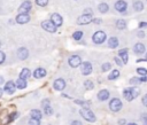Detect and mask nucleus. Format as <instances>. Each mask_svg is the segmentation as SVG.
<instances>
[{
    "mask_svg": "<svg viewBox=\"0 0 147 125\" xmlns=\"http://www.w3.org/2000/svg\"><path fill=\"white\" fill-rule=\"evenodd\" d=\"M33 76H34V78L40 79V78H42V77L46 76V70L42 69V68H37L34 70V72H33Z\"/></svg>",
    "mask_w": 147,
    "mask_h": 125,
    "instance_id": "13",
    "label": "nucleus"
},
{
    "mask_svg": "<svg viewBox=\"0 0 147 125\" xmlns=\"http://www.w3.org/2000/svg\"><path fill=\"white\" fill-rule=\"evenodd\" d=\"M109 108H110V110L114 111V112L119 111V110L122 109V101H121L119 99H117V97L113 99V100L109 102Z\"/></svg>",
    "mask_w": 147,
    "mask_h": 125,
    "instance_id": "2",
    "label": "nucleus"
},
{
    "mask_svg": "<svg viewBox=\"0 0 147 125\" xmlns=\"http://www.w3.org/2000/svg\"><path fill=\"white\" fill-rule=\"evenodd\" d=\"M16 85H15V83L14 81H11V80H9V81H7L6 84H5V92H7L8 94H13L14 92H15V87Z\"/></svg>",
    "mask_w": 147,
    "mask_h": 125,
    "instance_id": "12",
    "label": "nucleus"
},
{
    "mask_svg": "<svg viewBox=\"0 0 147 125\" xmlns=\"http://www.w3.org/2000/svg\"><path fill=\"white\" fill-rule=\"evenodd\" d=\"M142 104H144L145 107H147V94H145L144 97H142Z\"/></svg>",
    "mask_w": 147,
    "mask_h": 125,
    "instance_id": "40",
    "label": "nucleus"
},
{
    "mask_svg": "<svg viewBox=\"0 0 147 125\" xmlns=\"http://www.w3.org/2000/svg\"><path fill=\"white\" fill-rule=\"evenodd\" d=\"M144 125H147V119H145V122H144Z\"/></svg>",
    "mask_w": 147,
    "mask_h": 125,
    "instance_id": "49",
    "label": "nucleus"
},
{
    "mask_svg": "<svg viewBox=\"0 0 147 125\" xmlns=\"http://www.w3.org/2000/svg\"><path fill=\"white\" fill-rule=\"evenodd\" d=\"M36 2L39 6H46L48 3V0H36Z\"/></svg>",
    "mask_w": 147,
    "mask_h": 125,
    "instance_id": "36",
    "label": "nucleus"
},
{
    "mask_svg": "<svg viewBox=\"0 0 147 125\" xmlns=\"http://www.w3.org/2000/svg\"><path fill=\"white\" fill-rule=\"evenodd\" d=\"M29 125H40V120L34 119V118H31L29 120Z\"/></svg>",
    "mask_w": 147,
    "mask_h": 125,
    "instance_id": "35",
    "label": "nucleus"
},
{
    "mask_svg": "<svg viewBox=\"0 0 147 125\" xmlns=\"http://www.w3.org/2000/svg\"><path fill=\"white\" fill-rule=\"evenodd\" d=\"M80 71H82V73L83 75H85V76H87V75H90L91 72H92V64L90 63V62H83V63H80Z\"/></svg>",
    "mask_w": 147,
    "mask_h": 125,
    "instance_id": "4",
    "label": "nucleus"
},
{
    "mask_svg": "<svg viewBox=\"0 0 147 125\" xmlns=\"http://www.w3.org/2000/svg\"><path fill=\"white\" fill-rule=\"evenodd\" d=\"M106 40V33L103 31H96L93 34V41L95 44H102Z\"/></svg>",
    "mask_w": 147,
    "mask_h": 125,
    "instance_id": "3",
    "label": "nucleus"
},
{
    "mask_svg": "<svg viewBox=\"0 0 147 125\" xmlns=\"http://www.w3.org/2000/svg\"><path fill=\"white\" fill-rule=\"evenodd\" d=\"M141 83V80H140V78H137V77H133V78H131L130 79V84H132L133 86H137L138 84H140Z\"/></svg>",
    "mask_w": 147,
    "mask_h": 125,
    "instance_id": "30",
    "label": "nucleus"
},
{
    "mask_svg": "<svg viewBox=\"0 0 147 125\" xmlns=\"http://www.w3.org/2000/svg\"><path fill=\"white\" fill-rule=\"evenodd\" d=\"M2 92H3V91H2L1 88H0V97H1V95H2Z\"/></svg>",
    "mask_w": 147,
    "mask_h": 125,
    "instance_id": "48",
    "label": "nucleus"
},
{
    "mask_svg": "<svg viewBox=\"0 0 147 125\" xmlns=\"http://www.w3.org/2000/svg\"><path fill=\"white\" fill-rule=\"evenodd\" d=\"M83 37V32L82 31H76L74 34H72V38L75 40H80V38Z\"/></svg>",
    "mask_w": 147,
    "mask_h": 125,
    "instance_id": "29",
    "label": "nucleus"
},
{
    "mask_svg": "<svg viewBox=\"0 0 147 125\" xmlns=\"http://www.w3.org/2000/svg\"><path fill=\"white\" fill-rule=\"evenodd\" d=\"M137 72L140 75V76H147V70L145 68H138L137 69Z\"/></svg>",
    "mask_w": 147,
    "mask_h": 125,
    "instance_id": "33",
    "label": "nucleus"
},
{
    "mask_svg": "<svg viewBox=\"0 0 147 125\" xmlns=\"http://www.w3.org/2000/svg\"><path fill=\"white\" fill-rule=\"evenodd\" d=\"M30 21V16L28 14H18L16 16V22L18 24H25Z\"/></svg>",
    "mask_w": 147,
    "mask_h": 125,
    "instance_id": "9",
    "label": "nucleus"
},
{
    "mask_svg": "<svg viewBox=\"0 0 147 125\" xmlns=\"http://www.w3.org/2000/svg\"><path fill=\"white\" fill-rule=\"evenodd\" d=\"M76 103H77V104H79V106H82V107H84V109H88V103H87V102H85V101L76 100Z\"/></svg>",
    "mask_w": 147,
    "mask_h": 125,
    "instance_id": "31",
    "label": "nucleus"
},
{
    "mask_svg": "<svg viewBox=\"0 0 147 125\" xmlns=\"http://www.w3.org/2000/svg\"><path fill=\"white\" fill-rule=\"evenodd\" d=\"M5 58H6V55H5V53L0 50V64H1V63L5 61Z\"/></svg>",
    "mask_w": 147,
    "mask_h": 125,
    "instance_id": "39",
    "label": "nucleus"
},
{
    "mask_svg": "<svg viewBox=\"0 0 147 125\" xmlns=\"http://www.w3.org/2000/svg\"><path fill=\"white\" fill-rule=\"evenodd\" d=\"M15 85L17 86V88L23 89V88H25V87H26V80H25V79H22V78H18V79H17V81L15 83Z\"/></svg>",
    "mask_w": 147,
    "mask_h": 125,
    "instance_id": "20",
    "label": "nucleus"
},
{
    "mask_svg": "<svg viewBox=\"0 0 147 125\" xmlns=\"http://www.w3.org/2000/svg\"><path fill=\"white\" fill-rule=\"evenodd\" d=\"M98 9H99V11H100V13L105 14V13H107V11H108L109 7H108V5H107V3H105V2H101V3L99 5Z\"/></svg>",
    "mask_w": 147,
    "mask_h": 125,
    "instance_id": "24",
    "label": "nucleus"
},
{
    "mask_svg": "<svg viewBox=\"0 0 147 125\" xmlns=\"http://www.w3.org/2000/svg\"><path fill=\"white\" fill-rule=\"evenodd\" d=\"M118 76H119V71H118V70H113V72L108 76V79H109V80H114V79H116Z\"/></svg>",
    "mask_w": 147,
    "mask_h": 125,
    "instance_id": "26",
    "label": "nucleus"
},
{
    "mask_svg": "<svg viewBox=\"0 0 147 125\" xmlns=\"http://www.w3.org/2000/svg\"><path fill=\"white\" fill-rule=\"evenodd\" d=\"M123 94H124V97H125L127 101H131V100H133V96H132V93H131V87H130V88H126V89H124Z\"/></svg>",
    "mask_w": 147,
    "mask_h": 125,
    "instance_id": "23",
    "label": "nucleus"
},
{
    "mask_svg": "<svg viewBox=\"0 0 147 125\" xmlns=\"http://www.w3.org/2000/svg\"><path fill=\"white\" fill-rule=\"evenodd\" d=\"M80 63H82V60H80V57H79L78 55H74V56H71V57L69 58V65L72 67V68L79 67Z\"/></svg>",
    "mask_w": 147,
    "mask_h": 125,
    "instance_id": "8",
    "label": "nucleus"
},
{
    "mask_svg": "<svg viewBox=\"0 0 147 125\" xmlns=\"http://www.w3.org/2000/svg\"><path fill=\"white\" fill-rule=\"evenodd\" d=\"M133 9L137 10V11L142 10V9H144V5H142V2H141V1H136V2L133 3Z\"/></svg>",
    "mask_w": 147,
    "mask_h": 125,
    "instance_id": "25",
    "label": "nucleus"
},
{
    "mask_svg": "<svg viewBox=\"0 0 147 125\" xmlns=\"http://www.w3.org/2000/svg\"><path fill=\"white\" fill-rule=\"evenodd\" d=\"M17 116H18V114H17V112H13V114L9 116V118H8V122H11V120H13V119H15Z\"/></svg>",
    "mask_w": 147,
    "mask_h": 125,
    "instance_id": "38",
    "label": "nucleus"
},
{
    "mask_svg": "<svg viewBox=\"0 0 147 125\" xmlns=\"http://www.w3.org/2000/svg\"><path fill=\"white\" fill-rule=\"evenodd\" d=\"M30 75H31L30 70H29V69H26V68H24V69L21 71V73H20V78H22V79H25V80H26V78H29V77H30Z\"/></svg>",
    "mask_w": 147,
    "mask_h": 125,
    "instance_id": "22",
    "label": "nucleus"
},
{
    "mask_svg": "<svg viewBox=\"0 0 147 125\" xmlns=\"http://www.w3.org/2000/svg\"><path fill=\"white\" fill-rule=\"evenodd\" d=\"M115 62H116L118 65H122V64H123V63H122V61H119V58H118V57H115Z\"/></svg>",
    "mask_w": 147,
    "mask_h": 125,
    "instance_id": "42",
    "label": "nucleus"
},
{
    "mask_svg": "<svg viewBox=\"0 0 147 125\" xmlns=\"http://www.w3.org/2000/svg\"><path fill=\"white\" fill-rule=\"evenodd\" d=\"M44 111H45L46 115H52V114H53V109L51 108V106H46V107H44Z\"/></svg>",
    "mask_w": 147,
    "mask_h": 125,
    "instance_id": "34",
    "label": "nucleus"
},
{
    "mask_svg": "<svg viewBox=\"0 0 147 125\" xmlns=\"http://www.w3.org/2000/svg\"><path fill=\"white\" fill-rule=\"evenodd\" d=\"M116 26H117L118 29H124V28L126 26V23H125L124 19H118L117 23H116Z\"/></svg>",
    "mask_w": 147,
    "mask_h": 125,
    "instance_id": "28",
    "label": "nucleus"
},
{
    "mask_svg": "<svg viewBox=\"0 0 147 125\" xmlns=\"http://www.w3.org/2000/svg\"><path fill=\"white\" fill-rule=\"evenodd\" d=\"M80 115H82V117L84 118V119H86L87 122H95V115L90 110V109H82L80 110Z\"/></svg>",
    "mask_w": 147,
    "mask_h": 125,
    "instance_id": "1",
    "label": "nucleus"
},
{
    "mask_svg": "<svg viewBox=\"0 0 147 125\" xmlns=\"http://www.w3.org/2000/svg\"><path fill=\"white\" fill-rule=\"evenodd\" d=\"M91 21H92V17H91V15L84 14V15H82V16H79V17H78V19H77V23H78V24H80V25H84V24H87V23H90Z\"/></svg>",
    "mask_w": 147,
    "mask_h": 125,
    "instance_id": "10",
    "label": "nucleus"
},
{
    "mask_svg": "<svg viewBox=\"0 0 147 125\" xmlns=\"http://www.w3.org/2000/svg\"><path fill=\"white\" fill-rule=\"evenodd\" d=\"M134 52L137 53V54H142L144 52H145V46L141 44V42H138V44H136L134 45Z\"/></svg>",
    "mask_w": 147,
    "mask_h": 125,
    "instance_id": "18",
    "label": "nucleus"
},
{
    "mask_svg": "<svg viewBox=\"0 0 147 125\" xmlns=\"http://www.w3.org/2000/svg\"><path fill=\"white\" fill-rule=\"evenodd\" d=\"M71 125H82V123H80L79 120H74V122L71 123Z\"/></svg>",
    "mask_w": 147,
    "mask_h": 125,
    "instance_id": "43",
    "label": "nucleus"
},
{
    "mask_svg": "<svg viewBox=\"0 0 147 125\" xmlns=\"http://www.w3.org/2000/svg\"><path fill=\"white\" fill-rule=\"evenodd\" d=\"M118 54L121 55L122 63L126 64V63H127V60H129V56H127V49H121V50L118 52Z\"/></svg>",
    "mask_w": 147,
    "mask_h": 125,
    "instance_id": "17",
    "label": "nucleus"
},
{
    "mask_svg": "<svg viewBox=\"0 0 147 125\" xmlns=\"http://www.w3.org/2000/svg\"><path fill=\"white\" fill-rule=\"evenodd\" d=\"M109 69H110V63L107 62V63H103L102 64V71H108Z\"/></svg>",
    "mask_w": 147,
    "mask_h": 125,
    "instance_id": "37",
    "label": "nucleus"
},
{
    "mask_svg": "<svg viewBox=\"0 0 147 125\" xmlns=\"http://www.w3.org/2000/svg\"><path fill=\"white\" fill-rule=\"evenodd\" d=\"M145 61H147V54H146V58H145Z\"/></svg>",
    "mask_w": 147,
    "mask_h": 125,
    "instance_id": "50",
    "label": "nucleus"
},
{
    "mask_svg": "<svg viewBox=\"0 0 147 125\" xmlns=\"http://www.w3.org/2000/svg\"><path fill=\"white\" fill-rule=\"evenodd\" d=\"M108 46H109L110 48H115V47H117V46H118V39L115 38V37L109 38V40H108Z\"/></svg>",
    "mask_w": 147,
    "mask_h": 125,
    "instance_id": "19",
    "label": "nucleus"
},
{
    "mask_svg": "<svg viewBox=\"0 0 147 125\" xmlns=\"http://www.w3.org/2000/svg\"><path fill=\"white\" fill-rule=\"evenodd\" d=\"M28 55H29V52H28V49L24 48V47H21V48L17 50V56H18V58H21V60H25V58L28 57Z\"/></svg>",
    "mask_w": 147,
    "mask_h": 125,
    "instance_id": "15",
    "label": "nucleus"
},
{
    "mask_svg": "<svg viewBox=\"0 0 147 125\" xmlns=\"http://www.w3.org/2000/svg\"><path fill=\"white\" fill-rule=\"evenodd\" d=\"M131 93H132V96H133V99H136V97L139 95V93H140V89H139L137 86H133V87H131Z\"/></svg>",
    "mask_w": 147,
    "mask_h": 125,
    "instance_id": "27",
    "label": "nucleus"
},
{
    "mask_svg": "<svg viewBox=\"0 0 147 125\" xmlns=\"http://www.w3.org/2000/svg\"><path fill=\"white\" fill-rule=\"evenodd\" d=\"M31 118H34V119L40 120V119H41V111L38 110V109L31 110Z\"/></svg>",
    "mask_w": 147,
    "mask_h": 125,
    "instance_id": "21",
    "label": "nucleus"
},
{
    "mask_svg": "<svg viewBox=\"0 0 147 125\" xmlns=\"http://www.w3.org/2000/svg\"><path fill=\"white\" fill-rule=\"evenodd\" d=\"M118 124H119V125H124V124H125V119H119V120H118Z\"/></svg>",
    "mask_w": 147,
    "mask_h": 125,
    "instance_id": "44",
    "label": "nucleus"
},
{
    "mask_svg": "<svg viewBox=\"0 0 147 125\" xmlns=\"http://www.w3.org/2000/svg\"><path fill=\"white\" fill-rule=\"evenodd\" d=\"M41 28H42L44 30L48 31V32H52V33L56 31V26H55L51 21H44V22L41 23Z\"/></svg>",
    "mask_w": 147,
    "mask_h": 125,
    "instance_id": "5",
    "label": "nucleus"
},
{
    "mask_svg": "<svg viewBox=\"0 0 147 125\" xmlns=\"http://www.w3.org/2000/svg\"><path fill=\"white\" fill-rule=\"evenodd\" d=\"M51 22L57 28V26H61L62 25V23H63V19H62V17L60 16V14H53L52 16H51Z\"/></svg>",
    "mask_w": 147,
    "mask_h": 125,
    "instance_id": "6",
    "label": "nucleus"
},
{
    "mask_svg": "<svg viewBox=\"0 0 147 125\" xmlns=\"http://www.w3.org/2000/svg\"><path fill=\"white\" fill-rule=\"evenodd\" d=\"M53 86H54V89H56V91H63L64 87H65V81H64L63 79L59 78V79H56V80L54 81Z\"/></svg>",
    "mask_w": 147,
    "mask_h": 125,
    "instance_id": "11",
    "label": "nucleus"
},
{
    "mask_svg": "<svg viewBox=\"0 0 147 125\" xmlns=\"http://www.w3.org/2000/svg\"><path fill=\"white\" fill-rule=\"evenodd\" d=\"M94 23L100 24V23H101V19H100V18H95V19H94Z\"/></svg>",
    "mask_w": 147,
    "mask_h": 125,
    "instance_id": "45",
    "label": "nucleus"
},
{
    "mask_svg": "<svg viewBox=\"0 0 147 125\" xmlns=\"http://www.w3.org/2000/svg\"><path fill=\"white\" fill-rule=\"evenodd\" d=\"M0 46H1V42H0Z\"/></svg>",
    "mask_w": 147,
    "mask_h": 125,
    "instance_id": "52",
    "label": "nucleus"
},
{
    "mask_svg": "<svg viewBox=\"0 0 147 125\" xmlns=\"http://www.w3.org/2000/svg\"><path fill=\"white\" fill-rule=\"evenodd\" d=\"M2 83H3V78H2V77H1V76H0V85H1V84H2Z\"/></svg>",
    "mask_w": 147,
    "mask_h": 125,
    "instance_id": "47",
    "label": "nucleus"
},
{
    "mask_svg": "<svg viewBox=\"0 0 147 125\" xmlns=\"http://www.w3.org/2000/svg\"><path fill=\"white\" fill-rule=\"evenodd\" d=\"M138 36H139V37H144V36H145V33H144V32H139V33H138Z\"/></svg>",
    "mask_w": 147,
    "mask_h": 125,
    "instance_id": "46",
    "label": "nucleus"
},
{
    "mask_svg": "<svg viewBox=\"0 0 147 125\" xmlns=\"http://www.w3.org/2000/svg\"><path fill=\"white\" fill-rule=\"evenodd\" d=\"M109 97V92L107 89H101L99 93H98V99L100 101H106L107 99Z\"/></svg>",
    "mask_w": 147,
    "mask_h": 125,
    "instance_id": "16",
    "label": "nucleus"
},
{
    "mask_svg": "<svg viewBox=\"0 0 147 125\" xmlns=\"http://www.w3.org/2000/svg\"><path fill=\"white\" fill-rule=\"evenodd\" d=\"M84 85H85V87H86L87 89H93V87H94V85H93V83H92L91 80H85Z\"/></svg>",
    "mask_w": 147,
    "mask_h": 125,
    "instance_id": "32",
    "label": "nucleus"
},
{
    "mask_svg": "<svg viewBox=\"0 0 147 125\" xmlns=\"http://www.w3.org/2000/svg\"><path fill=\"white\" fill-rule=\"evenodd\" d=\"M139 28H147V23H145V22L139 23Z\"/></svg>",
    "mask_w": 147,
    "mask_h": 125,
    "instance_id": "41",
    "label": "nucleus"
},
{
    "mask_svg": "<svg viewBox=\"0 0 147 125\" xmlns=\"http://www.w3.org/2000/svg\"><path fill=\"white\" fill-rule=\"evenodd\" d=\"M129 125H136V124H129Z\"/></svg>",
    "mask_w": 147,
    "mask_h": 125,
    "instance_id": "51",
    "label": "nucleus"
},
{
    "mask_svg": "<svg viewBox=\"0 0 147 125\" xmlns=\"http://www.w3.org/2000/svg\"><path fill=\"white\" fill-rule=\"evenodd\" d=\"M31 7H32V5H31L30 1H24V2L20 6V8H18V13H20V14H26V13L31 9Z\"/></svg>",
    "mask_w": 147,
    "mask_h": 125,
    "instance_id": "7",
    "label": "nucleus"
},
{
    "mask_svg": "<svg viewBox=\"0 0 147 125\" xmlns=\"http://www.w3.org/2000/svg\"><path fill=\"white\" fill-rule=\"evenodd\" d=\"M115 9L118 10V11H124L126 9V2L124 0H118L115 3Z\"/></svg>",
    "mask_w": 147,
    "mask_h": 125,
    "instance_id": "14",
    "label": "nucleus"
}]
</instances>
